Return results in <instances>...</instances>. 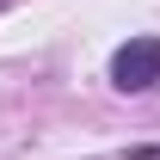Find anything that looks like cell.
Instances as JSON below:
<instances>
[{
    "mask_svg": "<svg viewBox=\"0 0 160 160\" xmlns=\"http://www.w3.org/2000/svg\"><path fill=\"white\" fill-rule=\"evenodd\" d=\"M160 80V37H129L111 56V86L117 92H148Z\"/></svg>",
    "mask_w": 160,
    "mask_h": 160,
    "instance_id": "obj_1",
    "label": "cell"
}]
</instances>
